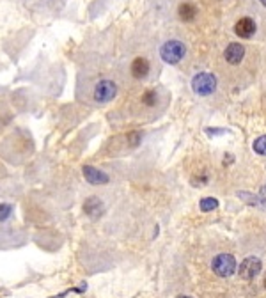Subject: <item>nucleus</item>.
Returning a JSON list of instances; mask_svg holds the SVG:
<instances>
[{"instance_id":"nucleus-13","label":"nucleus","mask_w":266,"mask_h":298,"mask_svg":"<svg viewBox=\"0 0 266 298\" xmlns=\"http://www.w3.org/2000/svg\"><path fill=\"white\" fill-rule=\"evenodd\" d=\"M14 206L11 202H0V222H5L13 217Z\"/></svg>"},{"instance_id":"nucleus-16","label":"nucleus","mask_w":266,"mask_h":298,"mask_svg":"<svg viewBox=\"0 0 266 298\" xmlns=\"http://www.w3.org/2000/svg\"><path fill=\"white\" fill-rule=\"evenodd\" d=\"M254 151L258 154H266V135L259 137L258 141L254 142Z\"/></svg>"},{"instance_id":"nucleus-15","label":"nucleus","mask_w":266,"mask_h":298,"mask_svg":"<svg viewBox=\"0 0 266 298\" xmlns=\"http://www.w3.org/2000/svg\"><path fill=\"white\" fill-rule=\"evenodd\" d=\"M140 141H142V132H139V130L130 132L126 135V142H128V146H131V148H137V146L140 144Z\"/></svg>"},{"instance_id":"nucleus-12","label":"nucleus","mask_w":266,"mask_h":298,"mask_svg":"<svg viewBox=\"0 0 266 298\" xmlns=\"http://www.w3.org/2000/svg\"><path fill=\"white\" fill-rule=\"evenodd\" d=\"M140 105L144 108H155L158 105V91L157 89H146L140 94Z\"/></svg>"},{"instance_id":"nucleus-5","label":"nucleus","mask_w":266,"mask_h":298,"mask_svg":"<svg viewBox=\"0 0 266 298\" xmlns=\"http://www.w3.org/2000/svg\"><path fill=\"white\" fill-rule=\"evenodd\" d=\"M263 268V263L259 257H256V255H250V257H247V259L241 261L240 264V277L241 279H245V281H252V279H256V277L259 275V272H261Z\"/></svg>"},{"instance_id":"nucleus-10","label":"nucleus","mask_w":266,"mask_h":298,"mask_svg":"<svg viewBox=\"0 0 266 298\" xmlns=\"http://www.w3.org/2000/svg\"><path fill=\"white\" fill-rule=\"evenodd\" d=\"M245 57V47H241L240 43H231L224 51V59L229 64H240Z\"/></svg>"},{"instance_id":"nucleus-18","label":"nucleus","mask_w":266,"mask_h":298,"mask_svg":"<svg viewBox=\"0 0 266 298\" xmlns=\"http://www.w3.org/2000/svg\"><path fill=\"white\" fill-rule=\"evenodd\" d=\"M177 298H190V297H183V295H181V297H177Z\"/></svg>"},{"instance_id":"nucleus-8","label":"nucleus","mask_w":266,"mask_h":298,"mask_svg":"<svg viewBox=\"0 0 266 298\" xmlns=\"http://www.w3.org/2000/svg\"><path fill=\"white\" fill-rule=\"evenodd\" d=\"M149 71H151V64H149V60L146 59V57H137V59L131 60L130 73L133 78L144 80V78L149 75Z\"/></svg>"},{"instance_id":"nucleus-3","label":"nucleus","mask_w":266,"mask_h":298,"mask_svg":"<svg viewBox=\"0 0 266 298\" xmlns=\"http://www.w3.org/2000/svg\"><path fill=\"white\" fill-rule=\"evenodd\" d=\"M192 89L199 96H210L213 94V91L216 89V77L213 73H197L194 78H192Z\"/></svg>"},{"instance_id":"nucleus-6","label":"nucleus","mask_w":266,"mask_h":298,"mask_svg":"<svg viewBox=\"0 0 266 298\" xmlns=\"http://www.w3.org/2000/svg\"><path fill=\"white\" fill-rule=\"evenodd\" d=\"M256 30H258V25H256V21L249 16H243L234 23V34L241 39H250L254 34H256Z\"/></svg>"},{"instance_id":"nucleus-11","label":"nucleus","mask_w":266,"mask_h":298,"mask_svg":"<svg viewBox=\"0 0 266 298\" xmlns=\"http://www.w3.org/2000/svg\"><path fill=\"white\" fill-rule=\"evenodd\" d=\"M177 14H179V18H181L183 21H194L195 18H197V7H195V4H192V2H183L179 7H177Z\"/></svg>"},{"instance_id":"nucleus-9","label":"nucleus","mask_w":266,"mask_h":298,"mask_svg":"<svg viewBox=\"0 0 266 298\" xmlns=\"http://www.w3.org/2000/svg\"><path fill=\"white\" fill-rule=\"evenodd\" d=\"M103 211H105V206H103L102 199L100 197H89V199H85L84 202V213L87 215V217L91 218H98L102 217Z\"/></svg>"},{"instance_id":"nucleus-14","label":"nucleus","mask_w":266,"mask_h":298,"mask_svg":"<svg viewBox=\"0 0 266 298\" xmlns=\"http://www.w3.org/2000/svg\"><path fill=\"white\" fill-rule=\"evenodd\" d=\"M201 211H213V209L216 208V206H218V200L215 199V197H204L203 200H201Z\"/></svg>"},{"instance_id":"nucleus-1","label":"nucleus","mask_w":266,"mask_h":298,"mask_svg":"<svg viewBox=\"0 0 266 298\" xmlns=\"http://www.w3.org/2000/svg\"><path fill=\"white\" fill-rule=\"evenodd\" d=\"M186 53V47L183 45L181 41H177V39H170V41L163 43L160 48V57L163 62L167 64H177L181 62L183 57Z\"/></svg>"},{"instance_id":"nucleus-7","label":"nucleus","mask_w":266,"mask_h":298,"mask_svg":"<svg viewBox=\"0 0 266 298\" xmlns=\"http://www.w3.org/2000/svg\"><path fill=\"white\" fill-rule=\"evenodd\" d=\"M82 174H84L85 181H89L91 185H106L110 181L108 174H105L103 170L96 169V167H93V165L82 167Z\"/></svg>"},{"instance_id":"nucleus-19","label":"nucleus","mask_w":266,"mask_h":298,"mask_svg":"<svg viewBox=\"0 0 266 298\" xmlns=\"http://www.w3.org/2000/svg\"><path fill=\"white\" fill-rule=\"evenodd\" d=\"M265 288H266V277H265Z\"/></svg>"},{"instance_id":"nucleus-2","label":"nucleus","mask_w":266,"mask_h":298,"mask_svg":"<svg viewBox=\"0 0 266 298\" xmlns=\"http://www.w3.org/2000/svg\"><path fill=\"white\" fill-rule=\"evenodd\" d=\"M117 96V84L114 80H100L93 89V99L100 105H105V103L112 101V99Z\"/></svg>"},{"instance_id":"nucleus-17","label":"nucleus","mask_w":266,"mask_h":298,"mask_svg":"<svg viewBox=\"0 0 266 298\" xmlns=\"http://www.w3.org/2000/svg\"><path fill=\"white\" fill-rule=\"evenodd\" d=\"M259 2H261V4H263V5H265V7H266V0H259Z\"/></svg>"},{"instance_id":"nucleus-4","label":"nucleus","mask_w":266,"mask_h":298,"mask_svg":"<svg viewBox=\"0 0 266 298\" xmlns=\"http://www.w3.org/2000/svg\"><path fill=\"white\" fill-rule=\"evenodd\" d=\"M212 270L218 277H224V279H225V277H231L232 273L236 272V259H234V255L218 254L215 259H213Z\"/></svg>"}]
</instances>
